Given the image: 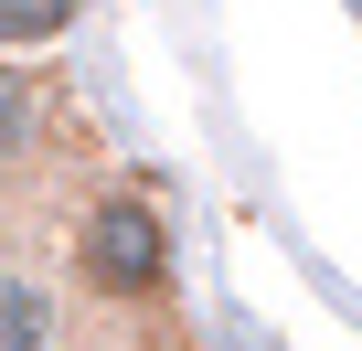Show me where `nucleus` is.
I'll use <instances>...</instances> for the list:
<instances>
[{
  "label": "nucleus",
  "instance_id": "f257e3e1",
  "mask_svg": "<svg viewBox=\"0 0 362 351\" xmlns=\"http://www.w3.org/2000/svg\"><path fill=\"white\" fill-rule=\"evenodd\" d=\"M64 266H75L86 298L149 309V298L170 287V224H160V203H149V192H96V203L75 213V234H64Z\"/></svg>",
  "mask_w": 362,
  "mask_h": 351
},
{
  "label": "nucleus",
  "instance_id": "f03ea898",
  "mask_svg": "<svg viewBox=\"0 0 362 351\" xmlns=\"http://www.w3.org/2000/svg\"><path fill=\"white\" fill-rule=\"evenodd\" d=\"M0 351H64V298L33 266H0Z\"/></svg>",
  "mask_w": 362,
  "mask_h": 351
},
{
  "label": "nucleus",
  "instance_id": "7ed1b4c3",
  "mask_svg": "<svg viewBox=\"0 0 362 351\" xmlns=\"http://www.w3.org/2000/svg\"><path fill=\"white\" fill-rule=\"evenodd\" d=\"M86 22V0H0V54H33V43H64Z\"/></svg>",
  "mask_w": 362,
  "mask_h": 351
},
{
  "label": "nucleus",
  "instance_id": "20e7f679",
  "mask_svg": "<svg viewBox=\"0 0 362 351\" xmlns=\"http://www.w3.org/2000/svg\"><path fill=\"white\" fill-rule=\"evenodd\" d=\"M43 138V96H33V64H11L0 54V160H22Z\"/></svg>",
  "mask_w": 362,
  "mask_h": 351
},
{
  "label": "nucleus",
  "instance_id": "39448f33",
  "mask_svg": "<svg viewBox=\"0 0 362 351\" xmlns=\"http://www.w3.org/2000/svg\"><path fill=\"white\" fill-rule=\"evenodd\" d=\"M117 351H149V340H117Z\"/></svg>",
  "mask_w": 362,
  "mask_h": 351
}]
</instances>
